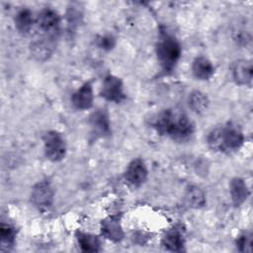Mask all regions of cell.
<instances>
[{"label": "cell", "instance_id": "cell-1", "mask_svg": "<svg viewBox=\"0 0 253 253\" xmlns=\"http://www.w3.org/2000/svg\"><path fill=\"white\" fill-rule=\"evenodd\" d=\"M153 126L160 135H166L178 142L189 140L195 129L187 114L178 109L163 110L158 114Z\"/></svg>", "mask_w": 253, "mask_h": 253}, {"label": "cell", "instance_id": "cell-2", "mask_svg": "<svg viewBox=\"0 0 253 253\" xmlns=\"http://www.w3.org/2000/svg\"><path fill=\"white\" fill-rule=\"evenodd\" d=\"M244 139L241 128L234 123H227L212 128L207 136V143L211 150L230 153L240 149Z\"/></svg>", "mask_w": 253, "mask_h": 253}, {"label": "cell", "instance_id": "cell-3", "mask_svg": "<svg viewBox=\"0 0 253 253\" xmlns=\"http://www.w3.org/2000/svg\"><path fill=\"white\" fill-rule=\"evenodd\" d=\"M182 53L179 42L170 35L163 34L156 44L157 60L165 72H171L177 65Z\"/></svg>", "mask_w": 253, "mask_h": 253}, {"label": "cell", "instance_id": "cell-4", "mask_svg": "<svg viewBox=\"0 0 253 253\" xmlns=\"http://www.w3.org/2000/svg\"><path fill=\"white\" fill-rule=\"evenodd\" d=\"M43 151L45 157L52 161L62 160L66 154V143L63 136L56 130H48L43 136Z\"/></svg>", "mask_w": 253, "mask_h": 253}, {"label": "cell", "instance_id": "cell-5", "mask_svg": "<svg viewBox=\"0 0 253 253\" xmlns=\"http://www.w3.org/2000/svg\"><path fill=\"white\" fill-rule=\"evenodd\" d=\"M54 200V191L48 181L38 182L32 189L31 202L39 210L49 209Z\"/></svg>", "mask_w": 253, "mask_h": 253}, {"label": "cell", "instance_id": "cell-6", "mask_svg": "<svg viewBox=\"0 0 253 253\" xmlns=\"http://www.w3.org/2000/svg\"><path fill=\"white\" fill-rule=\"evenodd\" d=\"M101 96L109 102L117 104L123 102L126 99V94L121 78L112 74L107 75L102 84Z\"/></svg>", "mask_w": 253, "mask_h": 253}, {"label": "cell", "instance_id": "cell-7", "mask_svg": "<svg viewBox=\"0 0 253 253\" xmlns=\"http://www.w3.org/2000/svg\"><path fill=\"white\" fill-rule=\"evenodd\" d=\"M56 36H44L33 41L30 44V52L38 61L47 60L55 49Z\"/></svg>", "mask_w": 253, "mask_h": 253}, {"label": "cell", "instance_id": "cell-8", "mask_svg": "<svg viewBox=\"0 0 253 253\" xmlns=\"http://www.w3.org/2000/svg\"><path fill=\"white\" fill-rule=\"evenodd\" d=\"M59 23V15L51 8L42 9L36 18V24L38 25L39 29L46 36H56Z\"/></svg>", "mask_w": 253, "mask_h": 253}, {"label": "cell", "instance_id": "cell-9", "mask_svg": "<svg viewBox=\"0 0 253 253\" xmlns=\"http://www.w3.org/2000/svg\"><path fill=\"white\" fill-rule=\"evenodd\" d=\"M147 176V167L141 158L132 159L125 171V179L132 187L141 186L146 181Z\"/></svg>", "mask_w": 253, "mask_h": 253}, {"label": "cell", "instance_id": "cell-10", "mask_svg": "<svg viewBox=\"0 0 253 253\" xmlns=\"http://www.w3.org/2000/svg\"><path fill=\"white\" fill-rule=\"evenodd\" d=\"M101 234L113 242H120L125 236L121 223V217L118 214H112L105 217L100 224Z\"/></svg>", "mask_w": 253, "mask_h": 253}, {"label": "cell", "instance_id": "cell-11", "mask_svg": "<svg viewBox=\"0 0 253 253\" xmlns=\"http://www.w3.org/2000/svg\"><path fill=\"white\" fill-rule=\"evenodd\" d=\"M232 78L236 84L241 86L250 85L252 82V62L248 59H239L231 66Z\"/></svg>", "mask_w": 253, "mask_h": 253}, {"label": "cell", "instance_id": "cell-12", "mask_svg": "<svg viewBox=\"0 0 253 253\" xmlns=\"http://www.w3.org/2000/svg\"><path fill=\"white\" fill-rule=\"evenodd\" d=\"M72 105L78 110H88L93 106L94 92L91 82L83 83L71 97Z\"/></svg>", "mask_w": 253, "mask_h": 253}, {"label": "cell", "instance_id": "cell-13", "mask_svg": "<svg viewBox=\"0 0 253 253\" xmlns=\"http://www.w3.org/2000/svg\"><path fill=\"white\" fill-rule=\"evenodd\" d=\"M89 124L95 133L98 136L109 135L111 132L110 120L105 110H97L89 118Z\"/></svg>", "mask_w": 253, "mask_h": 253}, {"label": "cell", "instance_id": "cell-14", "mask_svg": "<svg viewBox=\"0 0 253 253\" xmlns=\"http://www.w3.org/2000/svg\"><path fill=\"white\" fill-rule=\"evenodd\" d=\"M193 75L199 80H209L214 73V66L206 56H197L192 63Z\"/></svg>", "mask_w": 253, "mask_h": 253}, {"label": "cell", "instance_id": "cell-15", "mask_svg": "<svg viewBox=\"0 0 253 253\" xmlns=\"http://www.w3.org/2000/svg\"><path fill=\"white\" fill-rule=\"evenodd\" d=\"M161 244L168 251H172V252L182 251L185 244L182 231L177 227H173L172 229H169L163 235L161 239Z\"/></svg>", "mask_w": 253, "mask_h": 253}, {"label": "cell", "instance_id": "cell-16", "mask_svg": "<svg viewBox=\"0 0 253 253\" xmlns=\"http://www.w3.org/2000/svg\"><path fill=\"white\" fill-rule=\"evenodd\" d=\"M229 193L234 206L239 207L247 200L249 190L245 181L239 177L233 178L229 183Z\"/></svg>", "mask_w": 253, "mask_h": 253}, {"label": "cell", "instance_id": "cell-17", "mask_svg": "<svg viewBox=\"0 0 253 253\" xmlns=\"http://www.w3.org/2000/svg\"><path fill=\"white\" fill-rule=\"evenodd\" d=\"M75 237L80 249L84 252H98L101 250V241L98 236L77 230Z\"/></svg>", "mask_w": 253, "mask_h": 253}, {"label": "cell", "instance_id": "cell-18", "mask_svg": "<svg viewBox=\"0 0 253 253\" xmlns=\"http://www.w3.org/2000/svg\"><path fill=\"white\" fill-rule=\"evenodd\" d=\"M35 23L36 19L34 18L33 12L29 9H22L15 16L16 29L23 35L29 34Z\"/></svg>", "mask_w": 253, "mask_h": 253}, {"label": "cell", "instance_id": "cell-19", "mask_svg": "<svg viewBox=\"0 0 253 253\" xmlns=\"http://www.w3.org/2000/svg\"><path fill=\"white\" fill-rule=\"evenodd\" d=\"M17 231L14 225L4 222H1L0 225V238H1V250L8 251L13 248L16 242Z\"/></svg>", "mask_w": 253, "mask_h": 253}, {"label": "cell", "instance_id": "cell-20", "mask_svg": "<svg viewBox=\"0 0 253 253\" xmlns=\"http://www.w3.org/2000/svg\"><path fill=\"white\" fill-rule=\"evenodd\" d=\"M209 104V98L204 92L200 90H194L189 94L188 105L193 112L197 114H202L208 109Z\"/></svg>", "mask_w": 253, "mask_h": 253}, {"label": "cell", "instance_id": "cell-21", "mask_svg": "<svg viewBox=\"0 0 253 253\" xmlns=\"http://www.w3.org/2000/svg\"><path fill=\"white\" fill-rule=\"evenodd\" d=\"M185 200L189 207L194 209L203 208L206 205L205 192L198 186L192 185L186 189Z\"/></svg>", "mask_w": 253, "mask_h": 253}, {"label": "cell", "instance_id": "cell-22", "mask_svg": "<svg viewBox=\"0 0 253 253\" xmlns=\"http://www.w3.org/2000/svg\"><path fill=\"white\" fill-rule=\"evenodd\" d=\"M236 247L240 252H251L252 250V234L245 232L236 239Z\"/></svg>", "mask_w": 253, "mask_h": 253}, {"label": "cell", "instance_id": "cell-23", "mask_svg": "<svg viewBox=\"0 0 253 253\" xmlns=\"http://www.w3.org/2000/svg\"><path fill=\"white\" fill-rule=\"evenodd\" d=\"M115 38L112 36H102L98 41L99 46L104 50H111L115 46Z\"/></svg>", "mask_w": 253, "mask_h": 253}]
</instances>
